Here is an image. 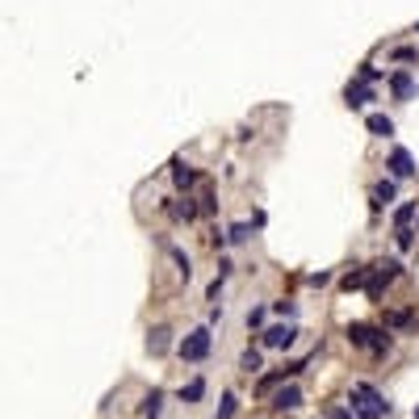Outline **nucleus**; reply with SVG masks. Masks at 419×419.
I'll use <instances>...</instances> for the list:
<instances>
[{"label": "nucleus", "instance_id": "412c9836", "mask_svg": "<svg viewBox=\"0 0 419 419\" xmlns=\"http://www.w3.org/2000/svg\"><path fill=\"white\" fill-rule=\"evenodd\" d=\"M168 214H172V218H185V223H189V218H193V205H189V201H185V205H181V201H172V205H168Z\"/></svg>", "mask_w": 419, "mask_h": 419}, {"label": "nucleus", "instance_id": "dca6fc26", "mask_svg": "<svg viewBox=\"0 0 419 419\" xmlns=\"http://www.w3.org/2000/svg\"><path fill=\"white\" fill-rule=\"evenodd\" d=\"M201 394H205V382H201V378H193V382L181 390V402H197Z\"/></svg>", "mask_w": 419, "mask_h": 419}, {"label": "nucleus", "instance_id": "423d86ee", "mask_svg": "<svg viewBox=\"0 0 419 419\" xmlns=\"http://www.w3.org/2000/svg\"><path fill=\"white\" fill-rule=\"evenodd\" d=\"M298 369H306V360H294V365H285V369H277V374H269V378H260V386H256V390H260V394H269V390H273L277 382H285V378H294Z\"/></svg>", "mask_w": 419, "mask_h": 419}, {"label": "nucleus", "instance_id": "9b49d317", "mask_svg": "<svg viewBox=\"0 0 419 419\" xmlns=\"http://www.w3.org/2000/svg\"><path fill=\"white\" fill-rule=\"evenodd\" d=\"M369 96H374V92L365 88V84H348V88H344V101H348V110H360V105L369 101Z\"/></svg>", "mask_w": 419, "mask_h": 419}, {"label": "nucleus", "instance_id": "1a4fd4ad", "mask_svg": "<svg viewBox=\"0 0 419 419\" xmlns=\"http://www.w3.org/2000/svg\"><path fill=\"white\" fill-rule=\"evenodd\" d=\"M168 336H172L168 327H155V331L147 336V352H151V356H164V352H168V344H172Z\"/></svg>", "mask_w": 419, "mask_h": 419}, {"label": "nucleus", "instance_id": "2eb2a0df", "mask_svg": "<svg viewBox=\"0 0 419 419\" xmlns=\"http://www.w3.org/2000/svg\"><path fill=\"white\" fill-rule=\"evenodd\" d=\"M415 323V310H390L386 314V327H411Z\"/></svg>", "mask_w": 419, "mask_h": 419}, {"label": "nucleus", "instance_id": "b1692460", "mask_svg": "<svg viewBox=\"0 0 419 419\" xmlns=\"http://www.w3.org/2000/svg\"><path fill=\"white\" fill-rule=\"evenodd\" d=\"M327 419H356V415H352L348 407H336V402H331V407H327Z\"/></svg>", "mask_w": 419, "mask_h": 419}, {"label": "nucleus", "instance_id": "7ed1b4c3", "mask_svg": "<svg viewBox=\"0 0 419 419\" xmlns=\"http://www.w3.org/2000/svg\"><path fill=\"white\" fill-rule=\"evenodd\" d=\"M394 277H398V260H382V265H378L369 277H365V294H369V298L378 302V298H382V289H386Z\"/></svg>", "mask_w": 419, "mask_h": 419}, {"label": "nucleus", "instance_id": "ddd939ff", "mask_svg": "<svg viewBox=\"0 0 419 419\" xmlns=\"http://www.w3.org/2000/svg\"><path fill=\"white\" fill-rule=\"evenodd\" d=\"M365 126H369L374 134H382V139H390V134H394V122H390L386 114H369V122H365Z\"/></svg>", "mask_w": 419, "mask_h": 419}, {"label": "nucleus", "instance_id": "5701e85b", "mask_svg": "<svg viewBox=\"0 0 419 419\" xmlns=\"http://www.w3.org/2000/svg\"><path fill=\"white\" fill-rule=\"evenodd\" d=\"M247 231H252V227H247V223H235V227H231V235H227V239H235V243H243V239H247Z\"/></svg>", "mask_w": 419, "mask_h": 419}, {"label": "nucleus", "instance_id": "4468645a", "mask_svg": "<svg viewBox=\"0 0 419 419\" xmlns=\"http://www.w3.org/2000/svg\"><path fill=\"white\" fill-rule=\"evenodd\" d=\"M394 201V181H382V185H374V205L382 210V205H390Z\"/></svg>", "mask_w": 419, "mask_h": 419}, {"label": "nucleus", "instance_id": "bb28decb", "mask_svg": "<svg viewBox=\"0 0 419 419\" xmlns=\"http://www.w3.org/2000/svg\"><path fill=\"white\" fill-rule=\"evenodd\" d=\"M415 419H419V407H415Z\"/></svg>", "mask_w": 419, "mask_h": 419}, {"label": "nucleus", "instance_id": "aec40b11", "mask_svg": "<svg viewBox=\"0 0 419 419\" xmlns=\"http://www.w3.org/2000/svg\"><path fill=\"white\" fill-rule=\"evenodd\" d=\"M172 176H176V185H181V189H193V185H197V172H193V168H181V164H176V172H172Z\"/></svg>", "mask_w": 419, "mask_h": 419}, {"label": "nucleus", "instance_id": "4be33fe9", "mask_svg": "<svg viewBox=\"0 0 419 419\" xmlns=\"http://www.w3.org/2000/svg\"><path fill=\"white\" fill-rule=\"evenodd\" d=\"M411 214H415V201L398 205V214H394V223H398V227H407V223H411Z\"/></svg>", "mask_w": 419, "mask_h": 419}, {"label": "nucleus", "instance_id": "0eeeda50", "mask_svg": "<svg viewBox=\"0 0 419 419\" xmlns=\"http://www.w3.org/2000/svg\"><path fill=\"white\" fill-rule=\"evenodd\" d=\"M298 407H302V390L298 386H285V390L273 394V411H298Z\"/></svg>", "mask_w": 419, "mask_h": 419}, {"label": "nucleus", "instance_id": "f8f14e48", "mask_svg": "<svg viewBox=\"0 0 419 419\" xmlns=\"http://www.w3.org/2000/svg\"><path fill=\"white\" fill-rule=\"evenodd\" d=\"M390 88H394V96H398V101H407V96L415 92V80H411L407 72H394V76H390Z\"/></svg>", "mask_w": 419, "mask_h": 419}, {"label": "nucleus", "instance_id": "9d476101", "mask_svg": "<svg viewBox=\"0 0 419 419\" xmlns=\"http://www.w3.org/2000/svg\"><path fill=\"white\" fill-rule=\"evenodd\" d=\"M160 411H164V390H151L143 398V419H160Z\"/></svg>", "mask_w": 419, "mask_h": 419}, {"label": "nucleus", "instance_id": "6e6552de", "mask_svg": "<svg viewBox=\"0 0 419 419\" xmlns=\"http://www.w3.org/2000/svg\"><path fill=\"white\" fill-rule=\"evenodd\" d=\"M390 172H394V176H411V172H415V160H411L407 147H394V151H390Z\"/></svg>", "mask_w": 419, "mask_h": 419}, {"label": "nucleus", "instance_id": "f03ea898", "mask_svg": "<svg viewBox=\"0 0 419 419\" xmlns=\"http://www.w3.org/2000/svg\"><path fill=\"white\" fill-rule=\"evenodd\" d=\"M348 340H352L356 348H369L374 356H382V352L390 348V336L378 331V327H369V323H348Z\"/></svg>", "mask_w": 419, "mask_h": 419}, {"label": "nucleus", "instance_id": "20e7f679", "mask_svg": "<svg viewBox=\"0 0 419 419\" xmlns=\"http://www.w3.org/2000/svg\"><path fill=\"white\" fill-rule=\"evenodd\" d=\"M181 356H185V360H205V356H210V331H205V327L189 331V336L181 340Z\"/></svg>", "mask_w": 419, "mask_h": 419}, {"label": "nucleus", "instance_id": "39448f33", "mask_svg": "<svg viewBox=\"0 0 419 419\" xmlns=\"http://www.w3.org/2000/svg\"><path fill=\"white\" fill-rule=\"evenodd\" d=\"M260 340H265V348H289V344L298 340V327H294V323H277V327H269Z\"/></svg>", "mask_w": 419, "mask_h": 419}, {"label": "nucleus", "instance_id": "393cba45", "mask_svg": "<svg viewBox=\"0 0 419 419\" xmlns=\"http://www.w3.org/2000/svg\"><path fill=\"white\" fill-rule=\"evenodd\" d=\"M260 323H265V306H256V310L247 314V327H260Z\"/></svg>", "mask_w": 419, "mask_h": 419}, {"label": "nucleus", "instance_id": "a878e982", "mask_svg": "<svg viewBox=\"0 0 419 419\" xmlns=\"http://www.w3.org/2000/svg\"><path fill=\"white\" fill-rule=\"evenodd\" d=\"M394 59H398V63H411V59H415V50H411V46H398V50H394Z\"/></svg>", "mask_w": 419, "mask_h": 419}, {"label": "nucleus", "instance_id": "6ab92c4d", "mask_svg": "<svg viewBox=\"0 0 419 419\" xmlns=\"http://www.w3.org/2000/svg\"><path fill=\"white\" fill-rule=\"evenodd\" d=\"M365 277H369V269H352V273H348V277H344L340 285H344V289L352 294V289H360V285H365Z\"/></svg>", "mask_w": 419, "mask_h": 419}, {"label": "nucleus", "instance_id": "f3484780", "mask_svg": "<svg viewBox=\"0 0 419 419\" xmlns=\"http://www.w3.org/2000/svg\"><path fill=\"white\" fill-rule=\"evenodd\" d=\"M235 411H239V398L227 390V394H223V407H218V415H214V419H235Z\"/></svg>", "mask_w": 419, "mask_h": 419}, {"label": "nucleus", "instance_id": "a211bd4d", "mask_svg": "<svg viewBox=\"0 0 419 419\" xmlns=\"http://www.w3.org/2000/svg\"><path fill=\"white\" fill-rule=\"evenodd\" d=\"M239 369H243V374H260V352H256V348H247V352L239 356Z\"/></svg>", "mask_w": 419, "mask_h": 419}, {"label": "nucleus", "instance_id": "f257e3e1", "mask_svg": "<svg viewBox=\"0 0 419 419\" xmlns=\"http://www.w3.org/2000/svg\"><path fill=\"white\" fill-rule=\"evenodd\" d=\"M348 402H352V415H356V419H382V415H390V402H386L369 382H356Z\"/></svg>", "mask_w": 419, "mask_h": 419}]
</instances>
